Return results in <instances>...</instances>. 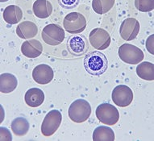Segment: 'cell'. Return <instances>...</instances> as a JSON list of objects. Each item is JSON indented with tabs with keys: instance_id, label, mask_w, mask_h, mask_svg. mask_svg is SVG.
Returning <instances> with one entry per match:
<instances>
[{
	"instance_id": "cell-9",
	"label": "cell",
	"mask_w": 154,
	"mask_h": 141,
	"mask_svg": "<svg viewBox=\"0 0 154 141\" xmlns=\"http://www.w3.org/2000/svg\"><path fill=\"white\" fill-rule=\"evenodd\" d=\"M111 98L117 106L126 107L129 106L133 100V92L128 86L119 85L114 88Z\"/></svg>"
},
{
	"instance_id": "cell-5",
	"label": "cell",
	"mask_w": 154,
	"mask_h": 141,
	"mask_svg": "<svg viewBox=\"0 0 154 141\" xmlns=\"http://www.w3.org/2000/svg\"><path fill=\"white\" fill-rule=\"evenodd\" d=\"M42 39L49 45L56 46L61 44L66 37L65 31L59 24L50 23L42 30Z\"/></svg>"
},
{
	"instance_id": "cell-4",
	"label": "cell",
	"mask_w": 154,
	"mask_h": 141,
	"mask_svg": "<svg viewBox=\"0 0 154 141\" xmlns=\"http://www.w3.org/2000/svg\"><path fill=\"white\" fill-rule=\"evenodd\" d=\"M97 118L106 125H115L119 121V113L118 109L110 103L100 104L95 111Z\"/></svg>"
},
{
	"instance_id": "cell-2",
	"label": "cell",
	"mask_w": 154,
	"mask_h": 141,
	"mask_svg": "<svg viewBox=\"0 0 154 141\" xmlns=\"http://www.w3.org/2000/svg\"><path fill=\"white\" fill-rule=\"evenodd\" d=\"M68 114L69 118L74 123H84L91 115V104L85 99H77L69 106Z\"/></svg>"
},
{
	"instance_id": "cell-15",
	"label": "cell",
	"mask_w": 154,
	"mask_h": 141,
	"mask_svg": "<svg viewBox=\"0 0 154 141\" xmlns=\"http://www.w3.org/2000/svg\"><path fill=\"white\" fill-rule=\"evenodd\" d=\"M38 32L37 26L31 21L22 22L16 28V34L21 39H31L36 35Z\"/></svg>"
},
{
	"instance_id": "cell-18",
	"label": "cell",
	"mask_w": 154,
	"mask_h": 141,
	"mask_svg": "<svg viewBox=\"0 0 154 141\" xmlns=\"http://www.w3.org/2000/svg\"><path fill=\"white\" fill-rule=\"evenodd\" d=\"M18 86L17 78L11 73H5L0 75V91L9 93L16 89Z\"/></svg>"
},
{
	"instance_id": "cell-26",
	"label": "cell",
	"mask_w": 154,
	"mask_h": 141,
	"mask_svg": "<svg viewBox=\"0 0 154 141\" xmlns=\"http://www.w3.org/2000/svg\"><path fill=\"white\" fill-rule=\"evenodd\" d=\"M7 1H8V0H0L1 3H4V2H7Z\"/></svg>"
},
{
	"instance_id": "cell-6",
	"label": "cell",
	"mask_w": 154,
	"mask_h": 141,
	"mask_svg": "<svg viewBox=\"0 0 154 141\" xmlns=\"http://www.w3.org/2000/svg\"><path fill=\"white\" fill-rule=\"evenodd\" d=\"M63 26L67 32L71 34H79L86 29V18L81 13L71 12L64 19Z\"/></svg>"
},
{
	"instance_id": "cell-21",
	"label": "cell",
	"mask_w": 154,
	"mask_h": 141,
	"mask_svg": "<svg viewBox=\"0 0 154 141\" xmlns=\"http://www.w3.org/2000/svg\"><path fill=\"white\" fill-rule=\"evenodd\" d=\"M137 73L139 78L146 81L154 80V66L152 63L144 61L137 67Z\"/></svg>"
},
{
	"instance_id": "cell-12",
	"label": "cell",
	"mask_w": 154,
	"mask_h": 141,
	"mask_svg": "<svg viewBox=\"0 0 154 141\" xmlns=\"http://www.w3.org/2000/svg\"><path fill=\"white\" fill-rule=\"evenodd\" d=\"M54 77V72L50 66L41 64L35 66L32 71L33 80L41 85H46L50 82Z\"/></svg>"
},
{
	"instance_id": "cell-17",
	"label": "cell",
	"mask_w": 154,
	"mask_h": 141,
	"mask_svg": "<svg viewBox=\"0 0 154 141\" xmlns=\"http://www.w3.org/2000/svg\"><path fill=\"white\" fill-rule=\"evenodd\" d=\"M3 20L9 24L18 23L23 17V11L20 7L15 5H9L4 9L3 13Z\"/></svg>"
},
{
	"instance_id": "cell-8",
	"label": "cell",
	"mask_w": 154,
	"mask_h": 141,
	"mask_svg": "<svg viewBox=\"0 0 154 141\" xmlns=\"http://www.w3.org/2000/svg\"><path fill=\"white\" fill-rule=\"evenodd\" d=\"M90 44L85 35L76 34L69 36L67 40L68 52L75 57H81L89 49Z\"/></svg>"
},
{
	"instance_id": "cell-11",
	"label": "cell",
	"mask_w": 154,
	"mask_h": 141,
	"mask_svg": "<svg viewBox=\"0 0 154 141\" xmlns=\"http://www.w3.org/2000/svg\"><path fill=\"white\" fill-rule=\"evenodd\" d=\"M139 21L135 18H127L123 21L119 28V33L124 40L130 41L136 39L140 32Z\"/></svg>"
},
{
	"instance_id": "cell-24",
	"label": "cell",
	"mask_w": 154,
	"mask_h": 141,
	"mask_svg": "<svg viewBox=\"0 0 154 141\" xmlns=\"http://www.w3.org/2000/svg\"><path fill=\"white\" fill-rule=\"evenodd\" d=\"M57 1H58V4L61 8L67 10H71L78 7L80 2V0H57Z\"/></svg>"
},
{
	"instance_id": "cell-16",
	"label": "cell",
	"mask_w": 154,
	"mask_h": 141,
	"mask_svg": "<svg viewBox=\"0 0 154 141\" xmlns=\"http://www.w3.org/2000/svg\"><path fill=\"white\" fill-rule=\"evenodd\" d=\"M32 9L35 16L40 19L49 17L53 12V6L48 0H36L33 3Z\"/></svg>"
},
{
	"instance_id": "cell-19",
	"label": "cell",
	"mask_w": 154,
	"mask_h": 141,
	"mask_svg": "<svg viewBox=\"0 0 154 141\" xmlns=\"http://www.w3.org/2000/svg\"><path fill=\"white\" fill-rule=\"evenodd\" d=\"M94 141H114L115 133L113 130L106 126L97 127L93 132Z\"/></svg>"
},
{
	"instance_id": "cell-14",
	"label": "cell",
	"mask_w": 154,
	"mask_h": 141,
	"mask_svg": "<svg viewBox=\"0 0 154 141\" xmlns=\"http://www.w3.org/2000/svg\"><path fill=\"white\" fill-rule=\"evenodd\" d=\"M45 96L41 89L31 88L27 90L24 96V100L27 105L31 107H38L43 103Z\"/></svg>"
},
{
	"instance_id": "cell-10",
	"label": "cell",
	"mask_w": 154,
	"mask_h": 141,
	"mask_svg": "<svg viewBox=\"0 0 154 141\" xmlns=\"http://www.w3.org/2000/svg\"><path fill=\"white\" fill-rule=\"evenodd\" d=\"M89 40L92 47L98 50H104L111 44V36L106 30L97 28L91 31Z\"/></svg>"
},
{
	"instance_id": "cell-3",
	"label": "cell",
	"mask_w": 154,
	"mask_h": 141,
	"mask_svg": "<svg viewBox=\"0 0 154 141\" xmlns=\"http://www.w3.org/2000/svg\"><path fill=\"white\" fill-rule=\"evenodd\" d=\"M119 58L129 65H137L144 59V52L137 46L131 44H124L119 48Z\"/></svg>"
},
{
	"instance_id": "cell-23",
	"label": "cell",
	"mask_w": 154,
	"mask_h": 141,
	"mask_svg": "<svg viewBox=\"0 0 154 141\" xmlns=\"http://www.w3.org/2000/svg\"><path fill=\"white\" fill-rule=\"evenodd\" d=\"M135 7L142 12H149L154 9V0H135Z\"/></svg>"
},
{
	"instance_id": "cell-20",
	"label": "cell",
	"mask_w": 154,
	"mask_h": 141,
	"mask_svg": "<svg viewBox=\"0 0 154 141\" xmlns=\"http://www.w3.org/2000/svg\"><path fill=\"white\" fill-rule=\"evenodd\" d=\"M29 127L30 126H29L28 121L23 117L15 118L11 124V127L13 133L18 136H25L28 132Z\"/></svg>"
},
{
	"instance_id": "cell-25",
	"label": "cell",
	"mask_w": 154,
	"mask_h": 141,
	"mask_svg": "<svg viewBox=\"0 0 154 141\" xmlns=\"http://www.w3.org/2000/svg\"><path fill=\"white\" fill-rule=\"evenodd\" d=\"M146 48L151 54H154L153 50V35H151L146 40Z\"/></svg>"
},
{
	"instance_id": "cell-22",
	"label": "cell",
	"mask_w": 154,
	"mask_h": 141,
	"mask_svg": "<svg viewBox=\"0 0 154 141\" xmlns=\"http://www.w3.org/2000/svg\"><path fill=\"white\" fill-rule=\"evenodd\" d=\"M115 0H93L92 8L93 10L99 15L106 14L113 8Z\"/></svg>"
},
{
	"instance_id": "cell-1",
	"label": "cell",
	"mask_w": 154,
	"mask_h": 141,
	"mask_svg": "<svg viewBox=\"0 0 154 141\" xmlns=\"http://www.w3.org/2000/svg\"><path fill=\"white\" fill-rule=\"evenodd\" d=\"M83 64L86 72L93 76L103 74L108 68V60L106 56L97 51L87 53L84 58Z\"/></svg>"
},
{
	"instance_id": "cell-13",
	"label": "cell",
	"mask_w": 154,
	"mask_h": 141,
	"mask_svg": "<svg viewBox=\"0 0 154 141\" xmlns=\"http://www.w3.org/2000/svg\"><path fill=\"white\" fill-rule=\"evenodd\" d=\"M21 52L26 57L36 58L41 55L43 52V46L37 40H26L22 44Z\"/></svg>"
},
{
	"instance_id": "cell-7",
	"label": "cell",
	"mask_w": 154,
	"mask_h": 141,
	"mask_svg": "<svg viewBox=\"0 0 154 141\" xmlns=\"http://www.w3.org/2000/svg\"><path fill=\"white\" fill-rule=\"evenodd\" d=\"M62 121V115L58 110H52L48 112L41 124V132L45 136H53L57 131Z\"/></svg>"
}]
</instances>
